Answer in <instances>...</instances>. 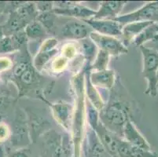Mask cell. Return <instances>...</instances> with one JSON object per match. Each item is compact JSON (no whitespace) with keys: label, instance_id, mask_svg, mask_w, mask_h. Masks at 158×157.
I'll return each mask as SVG.
<instances>
[{"label":"cell","instance_id":"obj_38","mask_svg":"<svg viewBox=\"0 0 158 157\" xmlns=\"http://www.w3.org/2000/svg\"><path fill=\"white\" fill-rule=\"evenodd\" d=\"M4 36H5V35H4V31H3V28H2V26H0V40L2 39Z\"/></svg>","mask_w":158,"mask_h":157},{"label":"cell","instance_id":"obj_29","mask_svg":"<svg viewBox=\"0 0 158 157\" xmlns=\"http://www.w3.org/2000/svg\"><path fill=\"white\" fill-rule=\"evenodd\" d=\"M87 120H88V124L90 128L94 129L98 123L100 122L99 119V112L94 107V106L88 101L87 104Z\"/></svg>","mask_w":158,"mask_h":157},{"label":"cell","instance_id":"obj_34","mask_svg":"<svg viewBox=\"0 0 158 157\" xmlns=\"http://www.w3.org/2000/svg\"><path fill=\"white\" fill-rule=\"evenodd\" d=\"M66 62H67V60H66L64 57H58L57 59H56V60L53 63V68L55 70V71H58V70H62L66 65Z\"/></svg>","mask_w":158,"mask_h":157},{"label":"cell","instance_id":"obj_1","mask_svg":"<svg viewBox=\"0 0 158 157\" xmlns=\"http://www.w3.org/2000/svg\"><path fill=\"white\" fill-rule=\"evenodd\" d=\"M123 86L116 80L114 86L110 90V96L107 103L99 112L101 123L114 134L123 137V128L127 121L131 119L132 109L131 103L123 96L126 94Z\"/></svg>","mask_w":158,"mask_h":157},{"label":"cell","instance_id":"obj_12","mask_svg":"<svg viewBox=\"0 0 158 157\" xmlns=\"http://www.w3.org/2000/svg\"><path fill=\"white\" fill-rule=\"evenodd\" d=\"M83 152L85 157H112L102 145L94 130L90 126L87 129L84 138Z\"/></svg>","mask_w":158,"mask_h":157},{"label":"cell","instance_id":"obj_18","mask_svg":"<svg viewBox=\"0 0 158 157\" xmlns=\"http://www.w3.org/2000/svg\"><path fill=\"white\" fill-rule=\"evenodd\" d=\"M57 44V40L55 39H49L44 42L34 59L33 66L37 71H41L49 60L57 53V50L55 48Z\"/></svg>","mask_w":158,"mask_h":157},{"label":"cell","instance_id":"obj_40","mask_svg":"<svg viewBox=\"0 0 158 157\" xmlns=\"http://www.w3.org/2000/svg\"><path fill=\"white\" fill-rule=\"evenodd\" d=\"M38 157H40V156H38Z\"/></svg>","mask_w":158,"mask_h":157},{"label":"cell","instance_id":"obj_21","mask_svg":"<svg viewBox=\"0 0 158 157\" xmlns=\"http://www.w3.org/2000/svg\"><path fill=\"white\" fill-rule=\"evenodd\" d=\"M118 157H158L154 151H146L131 145L121 138L118 147Z\"/></svg>","mask_w":158,"mask_h":157},{"label":"cell","instance_id":"obj_35","mask_svg":"<svg viewBox=\"0 0 158 157\" xmlns=\"http://www.w3.org/2000/svg\"><path fill=\"white\" fill-rule=\"evenodd\" d=\"M75 53H76V49L74 47L71 45V44H68L66 45L64 48V51H63V54L65 57H72L73 56L75 55Z\"/></svg>","mask_w":158,"mask_h":157},{"label":"cell","instance_id":"obj_25","mask_svg":"<svg viewBox=\"0 0 158 157\" xmlns=\"http://www.w3.org/2000/svg\"><path fill=\"white\" fill-rule=\"evenodd\" d=\"M111 56L107 52L102 50H98L94 60L92 64L90 65L91 71H102L108 68V65L110 63V59Z\"/></svg>","mask_w":158,"mask_h":157},{"label":"cell","instance_id":"obj_7","mask_svg":"<svg viewBox=\"0 0 158 157\" xmlns=\"http://www.w3.org/2000/svg\"><path fill=\"white\" fill-rule=\"evenodd\" d=\"M52 12L56 15L66 16L82 19V21L93 18L96 10L73 2H55Z\"/></svg>","mask_w":158,"mask_h":157},{"label":"cell","instance_id":"obj_6","mask_svg":"<svg viewBox=\"0 0 158 157\" xmlns=\"http://www.w3.org/2000/svg\"><path fill=\"white\" fill-rule=\"evenodd\" d=\"M115 21L123 26L129 23L140 21H150L158 24V1L146 2L133 12L119 16Z\"/></svg>","mask_w":158,"mask_h":157},{"label":"cell","instance_id":"obj_13","mask_svg":"<svg viewBox=\"0 0 158 157\" xmlns=\"http://www.w3.org/2000/svg\"><path fill=\"white\" fill-rule=\"evenodd\" d=\"M83 21L88 24L93 31L98 34L116 38L122 35L123 25L115 20H97L90 18Z\"/></svg>","mask_w":158,"mask_h":157},{"label":"cell","instance_id":"obj_19","mask_svg":"<svg viewBox=\"0 0 158 157\" xmlns=\"http://www.w3.org/2000/svg\"><path fill=\"white\" fill-rule=\"evenodd\" d=\"M90 81L95 87L111 90L116 83V73L113 69H105L102 71L90 70Z\"/></svg>","mask_w":158,"mask_h":157},{"label":"cell","instance_id":"obj_33","mask_svg":"<svg viewBox=\"0 0 158 157\" xmlns=\"http://www.w3.org/2000/svg\"><path fill=\"white\" fill-rule=\"evenodd\" d=\"M35 4L39 13L51 12L54 9V2H37Z\"/></svg>","mask_w":158,"mask_h":157},{"label":"cell","instance_id":"obj_17","mask_svg":"<svg viewBox=\"0 0 158 157\" xmlns=\"http://www.w3.org/2000/svg\"><path fill=\"white\" fill-rule=\"evenodd\" d=\"M26 115L30 138L32 143H35L40 137L51 129L50 124L45 119L37 116L36 114H34L32 112Z\"/></svg>","mask_w":158,"mask_h":157},{"label":"cell","instance_id":"obj_37","mask_svg":"<svg viewBox=\"0 0 158 157\" xmlns=\"http://www.w3.org/2000/svg\"><path fill=\"white\" fill-rule=\"evenodd\" d=\"M6 104H9V101L6 100L4 97H0V109H2V107L6 105Z\"/></svg>","mask_w":158,"mask_h":157},{"label":"cell","instance_id":"obj_14","mask_svg":"<svg viewBox=\"0 0 158 157\" xmlns=\"http://www.w3.org/2000/svg\"><path fill=\"white\" fill-rule=\"evenodd\" d=\"M88 24L84 21H72L66 23L61 28V35L62 38L70 40H83L89 38L92 32Z\"/></svg>","mask_w":158,"mask_h":157},{"label":"cell","instance_id":"obj_28","mask_svg":"<svg viewBox=\"0 0 158 157\" xmlns=\"http://www.w3.org/2000/svg\"><path fill=\"white\" fill-rule=\"evenodd\" d=\"M57 18V15L51 11V12L39 13L36 17V21L44 26L46 31H51L53 29L54 22Z\"/></svg>","mask_w":158,"mask_h":157},{"label":"cell","instance_id":"obj_9","mask_svg":"<svg viewBox=\"0 0 158 157\" xmlns=\"http://www.w3.org/2000/svg\"><path fill=\"white\" fill-rule=\"evenodd\" d=\"M41 100L45 102L51 109L54 118L64 130L70 134L72 126V120L73 115V105L67 102H53L49 101L44 97H41Z\"/></svg>","mask_w":158,"mask_h":157},{"label":"cell","instance_id":"obj_16","mask_svg":"<svg viewBox=\"0 0 158 157\" xmlns=\"http://www.w3.org/2000/svg\"><path fill=\"white\" fill-rule=\"evenodd\" d=\"M126 3L127 2L123 1L102 2L93 18L97 20H115L120 16V14Z\"/></svg>","mask_w":158,"mask_h":157},{"label":"cell","instance_id":"obj_5","mask_svg":"<svg viewBox=\"0 0 158 157\" xmlns=\"http://www.w3.org/2000/svg\"><path fill=\"white\" fill-rule=\"evenodd\" d=\"M13 73H14L13 78L14 82L18 86L20 97L24 95H28L31 92H35L37 97L39 98L40 94L38 92H40V83L42 78L40 77V74L33 66L32 63H28L26 65L13 72ZM40 93L43 95L40 92Z\"/></svg>","mask_w":158,"mask_h":157},{"label":"cell","instance_id":"obj_3","mask_svg":"<svg viewBox=\"0 0 158 157\" xmlns=\"http://www.w3.org/2000/svg\"><path fill=\"white\" fill-rule=\"evenodd\" d=\"M41 142L40 157H73L74 149L71 134H62L50 129L39 138Z\"/></svg>","mask_w":158,"mask_h":157},{"label":"cell","instance_id":"obj_2","mask_svg":"<svg viewBox=\"0 0 158 157\" xmlns=\"http://www.w3.org/2000/svg\"><path fill=\"white\" fill-rule=\"evenodd\" d=\"M75 90L76 105L73 106V115L70 134L73 143L74 155L81 157L84 138V118H85V90H84V70L73 78Z\"/></svg>","mask_w":158,"mask_h":157},{"label":"cell","instance_id":"obj_10","mask_svg":"<svg viewBox=\"0 0 158 157\" xmlns=\"http://www.w3.org/2000/svg\"><path fill=\"white\" fill-rule=\"evenodd\" d=\"M12 145L16 149L26 148L31 142L30 138L29 130L27 121V115L24 112H18L15 119L14 130L11 134Z\"/></svg>","mask_w":158,"mask_h":157},{"label":"cell","instance_id":"obj_15","mask_svg":"<svg viewBox=\"0 0 158 157\" xmlns=\"http://www.w3.org/2000/svg\"><path fill=\"white\" fill-rule=\"evenodd\" d=\"M123 139L134 146L143 149L146 151H153L151 145H149L146 138L139 132L134 122L130 119L126 123L123 131Z\"/></svg>","mask_w":158,"mask_h":157},{"label":"cell","instance_id":"obj_23","mask_svg":"<svg viewBox=\"0 0 158 157\" xmlns=\"http://www.w3.org/2000/svg\"><path fill=\"white\" fill-rule=\"evenodd\" d=\"M28 23L15 10L10 13L6 23L2 26L5 35H12L14 33L24 30Z\"/></svg>","mask_w":158,"mask_h":157},{"label":"cell","instance_id":"obj_39","mask_svg":"<svg viewBox=\"0 0 158 157\" xmlns=\"http://www.w3.org/2000/svg\"><path fill=\"white\" fill-rule=\"evenodd\" d=\"M157 79H158V73H157Z\"/></svg>","mask_w":158,"mask_h":157},{"label":"cell","instance_id":"obj_32","mask_svg":"<svg viewBox=\"0 0 158 157\" xmlns=\"http://www.w3.org/2000/svg\"><path fill=\"white\" fill-rule=\"evenodd\" d=\"M11 137L10 129L6 123H0V144L6 142Z\"/></svg>","mask_w":158,"mask_h":157},{"label":"cell","instance_id":"obj_4","mask_svg":"<svg viewBox=\"0 0 158 157\" xmlns=\"http://www.w3.org/2000/svg\"><path fill=\"white\" fill-rule=\"evenodd\" d=\"M139 48L143 55V76L147 82L145 93L155 97L158 93V51L145 46Z\"/></svg>","mask_w":158,"mask_h":157},{"label":"cell","instance_id":"obj_36","mask_svg":"<svg viewBox=\"0 0 158 157\" xmlns=\"http://www.w3.org/2000/svg\"><path fill=\"white\" fill-rule=\"evenodd\" d=\"M7 152H6V149H4L3 145L0 144V157H6Z\"/></svg>","mask_w":158,"mask_h":157},{"label":"cell","instance_id":"obj_30","mask_svg":"<svg viewBox=\"0 0 158 157\" xmlns=\"http://www.w3.org/2000/svg\"><path fill=\"white\" fill-rule=\"evenodd\" d=\"M15 50H17L11 35H5L0 40V54H8Z\"/></svg>","mask_w":158,"mask_h":157},{"label":"cell","instance_id":"obj_11","mask_svg":"<svg viewBox=\"0 0 158 157\" xmlns=\"http://www.w3.org/2000/svg\"><path fill=\"white\" fill-rule=\"evenodd\" d=\"M93 130L108 153L112 157H118V147L122 138L107 129L101 121Z\"/></svg>","mask_w":158,"mask_h":157},{"label":"cell","instance_id":"obj_20","mask_svg":"<svg viewBox=\"0 0 158 157\" xmlns=\"http://www.w3.org/2000/svg\"><path fill=\"white\" fill-rule=\"evenodd\" d=\"M90 72V65L87 64L86 66L85 69H84V90H85V94H87L89 102L98 112H100L105 107L106 103L104 102L103 99L102 98L101 95L98 93L95 86L90 83V78H89Z\"/></svg>","mask_w":158,"mask_h":157},{"label":"cell","instance_id":"obj_24","mask_svg":"<svg viewBox=\"0 0 158 157\" xmlns=\"http://www.w3.org/2000/svg\"><path fill=\"white\" fill-rule=\"evenodd\" d=\"M158 41V24L152 23L133 39L132 43L137 47L144 46L148 42Z\"/></svg>","mask_w":158,"mask_h":157},{"label":"cell","instance_id":"obj_31","mask_svg":"<svg viewBox=\"0 0 158 157\" xmlns=\"http://www.w3.org/2000/svg\"><path fill=\"white\" fill-rule=\"evenodd\" d=\"M6 157H31V151L28 148L16 149L7 152Z\"/></svg>","mask_w":158,"mask_h":157},{"label":"cell","instance_id":"obj_27","mask_svg":"<svg viewBox=\"0 0 158 157\" xmlns=\"http://www.w3.org/2000/svg\"><path fill=\"white\" fill-rule=\"evenodd\" d=\"M81 41V48L84 57L87 58L88 61V65L92 64L93 60L96 56V46L90 38L80 40Z\"/></svg>","mask_w":158,"mask_h":157},{"label":"cell","instance_id":"obj_26","mask_svg":"<svg viewBox=\"0 0 158 157\" xmlns=\"http://www.w3.org/2000/svg\"><path fill=\"white\" fill-rule=\"evenodd\" d=\"M24 31L28 39H40L44 38L47 33V31L44 28V26L36 20L28 24L25 27Z\"/></svg>","mask_w":158,"mask_h":157},{"label":"cell","instance_id":"obj_8","mask_svg":"<svg viewBox=\"0 0 158 157\" xmlns=\"http://www.w3.org/2000/svg\"><path fill=\"white\" fill-rule=\"evenodd\" d=\"M89 38L99 50L107 52L110 56L117 57L127 53V47L121 40L116 37L104 35L92 31L90 32Z\"/></svg>","mask_w":158,"mask_h":157},{"label":"cell","instance_id":"obj_22","mask_svg":"<svg viewBox=\"0 0 158 157\" xmlns=\"http://www.w3.org/2000/svg\"><path fill=\"white\" fill-rule=\"evenodd\" d=\"M152 23L150 21H140V22H133L129 23V24H125L123 26L122 29V37L123 39L122 42L126 47L132 43L133 39L137 36L145 28L151 24Z\"/></svg>","mask_w":158,"mask_h":157}]
</instances>
